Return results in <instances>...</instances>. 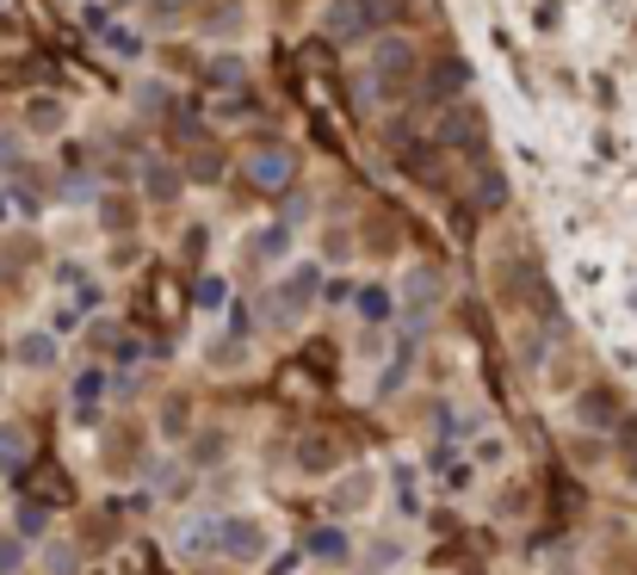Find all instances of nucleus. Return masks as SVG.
Segmentation results:
<instances>
[{"label":"nucleus","mask_w":637,"mask_h":575,"mask_svg":"<svg viewBox=\"0 0 637 575\" xmlns=\"http://www.w3.org/2000/svg\"><path fill=\"white\" fill-rule=\"evenodd\" d=\"M304 470H316V477H322V470H334V452H322V445H304Z\"/></svg>","instance_id":"6ab92c4d"},{"label":"nucleus","mask_w":637,"mask_h":575,"mask_svg":"<svg viewBox=\"0 0 637 575\" xmlns=\"http://www.w3.org/2000/svg\"><path fill=\"white\" fill-rule=\"evenodd\" d=\"M180 186H186V173H180L174 161H143V192H149L155 205H174Z\"/></svg>","instance_id":"0eeeda50"},{"label":"nucleus","mask_w":637,"mask_h":575,"mask_svg":"<svg viewBox=\"0 0 637 575\" xmlns=\"http://www.w3.org/2000/svg\"><path fill=\"white\" fill-rule=\"evenodd\" d=\"M291 173H297V155H291V149H254V155H248V180H254V186L285 192Z\"/></svg>","instance_id":"20e7f679"},{"label":"nucleus","mask_w":637,"mask_h":575,"mask_svg":"<svg viewBox=\"0 0 637 575\" xmlns=\"http://www.w3.org/2000/svg\"><path fill=\"white\" fill-rule=\"evenodd\" d=\"M371 69H378V94L396 99V94L408 87V75H415V44H408V38H384V44H378V62H371Z\"/></svg>","instance_id":"7ed1b4c3"},{"label":"nucleus","mask_w":637,"mask_h":575,"mask_svg":"<svg viewBox=\"0 0 637 575\" xmlns=\"http://www.w3.org/2000/svg\"><path fill=\"white\" fill-rule=\"evenodd\" d=\"M62 118H69V112H62V99H50V94H38L32 106H25V124H32L38 136H57Z\"/></svg>","instance_id":"1a4fd4ad"},{"label":"nucleus","mask_w":637,"mask_h":575,"mask_svg":"<svg viewBox=\"0 0 637 575\" xmlns=\"http://www.w3.org/2000/svg\"><path fill=\"white\" fill-rule=\"evenodd\" d=\"M205 32H211V38H235V32H242V7H235V0L211 7V20H205Z\"/></svg>","instance_id":"ddd939ff"},{"label":"nucleus","mask_w":637,"mask_h":575,"mask_svg":"<svg viewBox=\"0 0 637 575\" xmlns=\"http://www.w3.org/2000/svg\"><path fill=\"white\" fill-rule=\"evenodd\" d=\"M248 248H254V260H285V254H291V223H267Z\"/></svg>","instance_id":"9d476101"},{"label":"nucleus","mask_w":637,"mask_h":575,"mask_svg":"<svg viewBox=\"0 0 637 575\" xmlns=\"http://www.w3.org/2000/svg\"><path fill=\"white\" fill-rule=\"evenodd\" d=\"M32 464V433L20 421H0V470H20Z\"/></svg>","instance_id":"6e6552de"},{"label":"nucleus","mask_w":637,"mask_h":575,"mask_svg":"<svg viewBox=\"0 0 637 575\" xmlns=\"http://www.w3.org/2000/svg\"><path fill=\"white\" fill-rule=\"evenodd\" d=\"M316 304V272L309 267H297L285 279V285L267 297V322H279V328H291V322H304V309Z\"/></svg>","instance_id":"f03ea898"},{"label":"nucleus","mask_w":637,"mask_h":575,"mask_svg":"<svg viewBox=\"0 0 637 575\" xmlns=\"http://www.w3.org/2000/svg\"><path fill=\"white\" fill-rule=\"evenodd\" d=\"M502 173H489V180H483V205H489V211H495V205H502Z\"/></svg>","instance_id":"4be33fe9"},{"label":"nucleus","mask_w":637,"mask_h":575,"mask_svg":"<svg viewBox=\"0 0 637 575\" xmlns=\"http://www.w3.org/2000/svg\"><path fill=\"white\" fill-rule=\"evenodd\" d=\"M106 44H112L118 57H136V50H143V44H136L131 32H112V25H106Z\"/></svg>","instance_id":"aec40b11"},{"label":"nucleus","mask_w":637,"mask_h":575,"mask_svg":"<svg viewBox=\"0 0 637 575\" xmlns=\"http://www.w3.org/2000/svg\"><path fill=\"white\" fill-rule=\"evenodd\" d=\"M13 359H20L25 371H50V365H57V334H50V328H25L20 341H13Z\"/></svg>","instance_id":"39448f33"},{"label":"nucleus","mask_w":637,"mask_h":575,"mask_svg":"<svg viewBox=\"0 0 637 575\" xmlns=\"http://www.w3.org/2000/svg\"><path fill=\"white\" fill-rule=\"evenodd\" d=\"M217 545H223L230 556H242V563H248V556L267 551V533H260L254 519H223V526H217Z\"/></svg>","instance_id":"423d86ee"},{"label":"nucleus","mask_w":637,"mask_h":575,"mask_svg":"<svg viewBox=\"0 0 637 575\" xmlns=\"http://www.w3.org/2000/svg\"><path fill=\"white\" fill-rule=\"evenodd\" d=\"M118 7H131V0H118Z\"/></svg>","instance_id":"393cba45"},{"label":"nucleus","mask_w":637,"mask_h":575,"mask_svg":"<svg viewBox=\"0 0 637 575\" xmlns=\"http://www.w3.org/2000/svg\"><path fill=\"white\" fill-rule=\"evenodd\" d=\"M316 551L322 556H347V538L341 533H316Z\"/></svg>","instance_id":"412c9836"},{"label":"nucleus","mask_w":637,"mask_h":575,"mask_svg":"<svg viewBox=\"0 0 637 575\" xmlns=\"http://www.w3.org/2000/svg\"><path fill=\"white\" fill-rule=\"evenodd\" d=\"M211 81H217V87H242V62H235V57H217L211 62Z\"/></svg>","instance_id":"a211bd4d"},{"label":"nucleus","mask_w":637,"mask_h":575,"mask_svg":"<svg viewBox=\"0 0 637 575\" xmlns=\"http://www.w3.org/2000/svg\"><path fill=\"white\" fill-rule=\"evenodd\" d=\"M99 223H106V235H124V230L136 223L131 198H118V192H106V198H99Z\"/></svg>","instance_id":"9b49d317"},{"label":"nucleus","mask_w":637,"mask_h":575,"mask_svg":"<svg viewBox=\"0 0 637 575\" xmlns=\"http://www.w3.org/2000/svg\"><path fill=\"white\" fill-rule=\"evenodd\" d=\"M464 81H470V69H464V62H440V75H433V94H458Z\"/></svg>","instance_id":"dca6fc26"},{"label":"nucleus","mask_w":637,"mask_h":575,"mask_svg":"<svg viewBox=\"0 0 637 575\" xmlns=\"http://www.w3.org/2000/svg\"><path fill=\"white\" fill-rule=\"evenodd\" d=\"M384 20H390V0H329L322 32H329L334 44H359V38H371Z\"/></svg>","instance_id":"f257e3e1"},{"label":"nucleus","mask_w":637,"mask_h":575,"mask_svg":"<svg viewBox=\"0 0 637 575\" xmlns=\"http://www.w3.org/2000/svg\"><path fill=\"white\" fill-rule=\"evenodd\" d=\"M0 570H20V538H0Z\"/></svg>","instance_id":"5701e85b"},{"label":"nucleus","mask_w":637,"mask_h":575,"mask_svg":"<svg viewBox=\"0 0 637 575\" xmlns=\"http://www.w3.org/2000/svg\"><path fill=\"white\" fill-rule=\"evenodd\" d=\"M230 304V285H223V279H205V285H198V309H223Z\"/></svg>","instance_id":"f3484780"},{"label":"nucleus","mask_w":637,"mask_h":575,"mask_svg":"<svg viewBox=\"0 0 637 575\" xmlns=\"http://www.w3.org/2000/svg\"><path fill=\"white\" fill-rule=\"evenodd\" d=\"M408 304H415V316H421L427 304H440V279H433V272H408Z\"/></svg>","instance_id":"f8f14e48"},{"label":"nucleus","mask_w":637,"mask_h":575,"mask_svg":"<svg viewBox=\"0 0 637 575\" xmlns=\"http://www.w3.org/2000/svg\"><path fill=\"white\" fill-rule=\"evenodd\" d=\"M180 7H186V0H155V20L168 25V20H174V13H180Z\"/></svg>","instance_id":"b1692460"},{"label":"nucleus","mask_w":637,"mask_h":575,"mask_svg":"<svg viewBox=\"0 0 637 575\" xmlns=\"http://www.w3.org/2000/svg\"><path fill=\"white\" fill-rule=\"evenodd\" d=\"M477 136H483V112H452L445 143H477Z\"/></svg>","instance_id":"2eb2a0df"},{"label":"nucleus","mask_w":637,"mask_h":575,"mask_svg":"<svg viewBox=\"0 0 637 575\" xmlns=\"http://www.w3.org/2000/svg\"><path fill=\"white\" fill-rule=\"evenodd\" d=\"M359 316H366L371 328H384V322H390V291L366 285V291H359Z\"/></svg>","instance_id":"4468645a"}]
</instances>
